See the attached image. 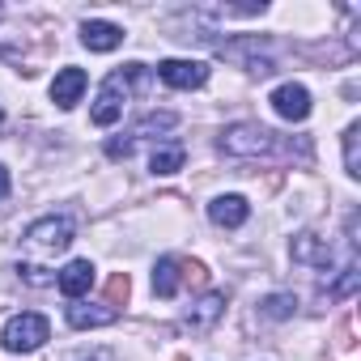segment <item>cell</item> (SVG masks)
Masks as SVG:
<instances>
[{
  "mask_svg": "<svg viewBox=\"0 0 361 361\" xmlns=\"http://www.w3.org/2000/svg\"><path fill=\"white\" fill-rule=\"evenodd\" d=\"M157 77L174 90H200L209 81V64H200V60H161Z\"/></svg>",
  "mask_w": 361,
  "mask_h": 361,
  "instance_id": "obj_6",
  "label": "cell"
},
{
  "mask_svg": "<svg viewBox=\"0 0 361 361\" xmlns=\"http://www.w3.org/2000/svg\"><path fill=\"white\" fill-rule=\"evenodd\" d=\"M81 43H85L90 51H115V47L123 43V30H119L115 22H85V26H81Z\"/></svg>",
  "mask_w": 361,
  "mask_h": 361,
  "instance_id": "obj_13",
  "label": "cell"
},
{
  "mask_svg": "<svg viewBox=\"0 0 361 361\" xmlns=\"http://www.w3.org/2000/svg\"><path fill=\"white\" fill-rule=\"evenodd\" d=\"M119 319V306L115 302H73L68 306V323L77 327V331H85V327H106V323H115Z\"/></svg>",
  "mask_w": 361,
  "mask_h": 361,
  "instance_id": "obj_9",
  "label": "cell"
},
{
  "mask_svg": "<svg viewBox=\"0 0 361 361\" xmlns=\"http://www.w3.org/2000/svg\"><path fill=\"white\" fill-rule=\"evenodd\" d=\"M0 128H5V111H0Z\"/></svg>",
  "mask_w": 361,
  "mask_h": 361,
  "instance_id": "obj_22",
  "label": "cell"
},
{
  "mask_svg": "<svg viewBox=\"0 0 361 361\" xmlns=\"http://www.w3.org/2000/svg\"><path fill=\"white\" fill-rule=\"evenodd\" d=\"M293 259H298V264L327 268V264H331V247H327V243H319L314 234H298V238H293Z\"/></svg>",
  "mask_w": 361,
  "mask_h": 361,
  "instance_id": "obj_14",
  "label": "cell"
},
{
  "mask_svg": "<svg viewBox=\"0 0 361 361\" xmlns=\"http://www.w3.org/2000/svg\"><path fill=\"white\" fill-rule=\"evenodd\" d=\"M221 149L234 157H264L276 149V132L264 123H230L221 132Z\"/></svg>",
  "mask_w": 361,
  "mask_h": 361,
  "instance_id": "obj_3",
  "label": "cell"
},
{
  "mask_svg": "<svg viewBox=\"0 0 361 361\" xmlns=\"http://www.w3.org/2000/svg\"><path fill=\"white\" fill-rule=\"evenodd\" d=\"M209 217H213V226H221V230H238V226L251 217V204H247L243 196H217V200L209 204Z\"/></svg>",
  "mask_w": 361,
  "mask_h": 361,
  "instance_id": "obj_11",
  "label": "cell"
},
{
  "mask_svg": "<svg viewBox=\"0 0 361 361\" xmlns=\"http://www.w3.org/2000/svg\"><path fill=\"white\" fill-rule=\"evenodd\" d=\"M56 285H60V293H64L68 302H81V298L94 289V264H90V259L64 264V272H56Z\"/></svg>",
  "mask_w": 361,
  "mask_h": 361,
  "instance_id": "obj_7",
  "label": "cell"
},
{
  "mask_svg": "<svg viewBox=\"0 0 361 361\" xmlns=\"http://www.w3.org/2000/svg\"><path fill=\"white\" fill-rule=\"evenodd\" d=\"M293 310H298V298H293V293H272V298H264V314H268V319H293Z\"/></svg>",
  "mask_w": 361,
  "mask_h": 361,
  "instance_id": "obj_18",
  "label": "cell"
},
{
  "mask_svg": "<svg viewBox=\"0 0 361 361\" xmlns=\"http://www.w3.org/2000/svg\"><path fill=\"white\" fill-rule=\"evenodd\" d=\"M174 123H178V115H174V111H153V115H145V119L136 123L132 140H136V136H149V132H166V128H174Z\"/></svg>",
  "mask_w": 361,
  "mask_h": 361,
  "instance_id": "obj_16",
  "label": "cell"
},
{
  "mask_svg": "<svg viewBox=\"0 0 361 361\" xmlns=\"http://www.w3.org/2000/svg\"><path fill=\"white\" fill-rule=\"evenodd\" d=\"M221 310H226V298H221V293H204V298H200V302L183 314V323H178V327L200 336V331H209V327L221 319Z\"/></svg>",
  "mask_w": 361,
  "mask_h": 361,
  "instance_id": "obj_10",
  "label": "cell"
},
{
  "mask_svg": "<svg viewBox=\"0 0 361 361\" xmlns=\"http://www.w3.org/2000/svg\"><path fill=\"white\" fill-rule=\"evenodd\" d=\"M140 85H145V64H123V68H115V73L102 81V90H98V102H94L90 119H94L98 128H111V123L123 115L128 98H132Z\"/></svg>",
  "mask_w": 361,
  "mask_h": 361,
  "instance_id": "obj_1",
  "label": "cell"
},
{
  "mask_svg": "<svg viewBox=\"0 0 361 361\" xmlns=\"http://www.w3.org/2000/svg\"><path fill=\"white\" fill-rule=\"evenodd\" d=\"M132 145H136L132 136H123V140H106V157H128V153H132Z\"/></svg>",
  "mask_w": 361,
  "mask_h": 361,
  "instance_id": "obj_19",
  "label": "cell"
},
{
  "mask_svg": "<svg viewBox=\"0 0 361 361\" xmlns=\"http://www.w3.org/2000/svg\"><path fill=\"white\" fill-rule=\"evenodd\" d=\"M268 102H272V111H276L281 119H289V123H302V119H310V90H306V85H298V81H285V85H276Z\"/></svg>",
  "mask_w": 361,
  "mask_h": 361,
  "instance_id": "obj_5",
  "label": "cell"
},
{
  "mask_svg": "<svg viewBox=\"0 0 361 361\" xmlns=\"http://www.w3.org/2000/svg\"><path fill=\"white\" fill-rule=\"evenodd\" d=\"M47 336H51V327H47V319L43 314H13L9 323H5V331H0V340H5V348L9 353H35V348H43L47 344Z\"/></svg>",
  "mask_w": 361,
  "mask_h": 361,
  "instance_id": "obj_4",
  "label": "cell"
},
{
  "mask_svg": "<svg viewBox=\"0 0 361 361\" xmlns=\"http://www.w3.org/2000/svg\"><path fill=\"white\" fill-rule=\"evenodd\" d=\"M81 361H115V357H111V353H102V348H98V353H90V357H81Z\"/></svg>",
  "mask_w": 361,
  "mask_h": 361,
  "instance_id": "obj_21",
  "label": "cell"
},
{
  "mask_svg": "<svg viewBox=\"0 0 361 361\" xmlns=\"http://www.w3.org/2000/svg\"><path fill=\"white\" fill-rule=\"evenodd\" d=\"M0 196H9V170L0 166Z\"/></svg>",
  "mask_w": 361,
  "mask_h": 361,
  "instance_id": "obj_20",
  "label": "cell"
},
{
  "mask_svg": "<svg viewBox=\"0 0 361 361\" xmlns=\"http://www.w3.org/2000/svg\"><path fill=\"white\" fill-rule=\"evenodd\" d=\"M183 272H188V264L178 259V255H161L157 268H153V293H157V298H174Z\"/></svg>",
  "mask_w": 361,
  "mask_h": 361,
  "instance_id": "obj_12",
  "label": "cell"
},
{
  "mask_svg": "<svg viewBox=\"0 0 361 361\" xmlns=\"http://www.w3.org/2000/svg\"><path fill=\"white\" fill-rule=\"evenodd\" d=\"M22 247H26V255H35V259H56V255H64V251L73 247V217H43V221H35V226L22 234Z\"/></svg>",
  "mask_w": 361,
  "mask_h": 361,
  "instance_id": "obj_2",
  "label": "cell"
},
{
  "mask_svg": "<svg viewBox=\"0 0 361 361\" xmlns=\"http://www.w3.org/2000/svg\"><path fill=\"white\" fill-rule=\"evenodd\" d=\"M357 136H361V128L353 123V128L344 132V174H348V178H357V174H361V153H357Z\"/></svg>",
  "mask_w": 361,
  "mask_h": 361,
  "instance_id": "obj_17",
  "label": "cell"
},
{
  "mask_svg": "<svg viewBox=\"0 0 361 361\" xmlns=\"http://www.w3.org/2000/svg\"><path fill=\"white\" fill-rule=\"evenodd\" d=\"M85 85H90V81H85V73L68 64V68H60V73H56V81H51V102H56L60 111H73V106L81 102Z\"/></svg>",
  "mask_w": 361,
  "mask_h": 361,
  "instance_id": "obj_8",
  "label": "cell"
},
{
  "mask_svg": "<svg viewBox=\"0 0 361 361\" xmlns=\"http://www.w3.org/2000/svg\"><path fill=\"white\" fill-rule=\"evenodd\" d=\"M183 157H188V153H183V145H170V149H157L149 166H153V174H174L178 166H183Z\"/></svg>",
  "mask_w": 361,
  "mask_h": 361,
  "instance_id": "obj_15",
  "label": "cell"
}]
</instances>
